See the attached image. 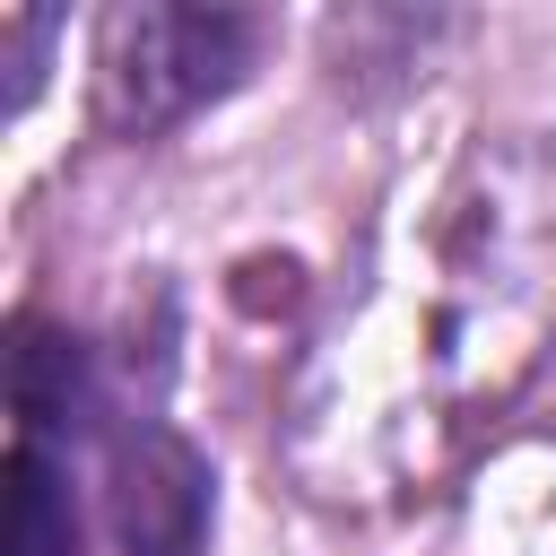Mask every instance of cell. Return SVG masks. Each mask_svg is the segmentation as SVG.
I'll return each mask as SVG.
<instances>
[{
	"instance_id": "1",
	"label": "cell",
	"mask_w": 556,
	"mask_h": 556,
	"mask_svg": "<svg viewBox=\"0 0 556 556\" xmlns=\"http://www.w3.org/2000/svg\"><path fill=\"white\" fill-rule=\"evenodd\" d=\"M261 52V26L243 9H174V0H139L113 9L96 26V104L113 130H165L182 113H200L208 96H226Z\"/></svg>"
},
{
	"instance_id": "2",
	"label": "cell",
	"mask_w": 556,
	"mask_h": 556,
	"mask_svg": "<svg viewBox=\"0 0 556 556\" xmlns=\"http://www.w3.org/2000/svg\"><path fill=\"white\" fill-rule=\"evenodd\" d=\"M104 513L130 556H200L208 547V460L174 426L113 434L104 460Z\"/></svg>"
},
{
	"instance_id": "3",
	"label": "cell",
	"mask_w": 556,
	"mask_h": 556,
	"mask_svg": "<svg viewBox=\"0 0 556 556\" xmlns=\"http://www.w3.org/2000/svg\"><path fill=\"white\" fill-rule=\"evenodd\" d=\"M96 408V382H87V348L52 321H17L9 330V417H17V443H52V434H78Z\"/></svg>"
},
{
	"instance_id": "4",
	"label": "cell",
	"mask_w": 556,
	"mask_h": 556,
	"mask_svg": "<svg viewBox=\"0 0 556 556\" xmlns=\"http://www.w3.org/2000/svg\"><path fill=\"white\" fill-rule=\"evenodd\" d=\"M9 556H78V504L43 443L9 452Z\"/></svg>"
},
{
	"instance_id": "5",
	"label": "cell",
	"mask_w": 556,
	"mask_h": 556,
	"mask_svg": "<svg viewBox=\"0 0 556 556\" xmlns=\"http://www.w3.org/2000/svg\"><path fill=\"white\" fill-rule=\"evenodd\" d=\"M52 35H61V17H52V9H0V43H9V113L35 96Z\"/></svg>"
}]
</instances>
